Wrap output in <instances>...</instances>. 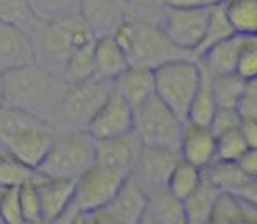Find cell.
Instances as JSON below:
<instances>
[{"instance_id":"obj_37","label":"cell","mask_w":257,"mask_h":224,"mask_svg":"<svg viewBox=\"0 0 257 224\" xmlns=\"http://www.w3.org/2000/svg\"><path fill=\"white\" fill-rule=\"evenodd\" d=\"M238 126H240V114L234 109H217L212 123H210V128L215 133V137L224 132L238 128Z\"/></svg>"},{"instance_id":"obj_26","label":"cell","mask_w":257,"mask_h":224,"mask_svg":"<svg viewBox=\"0 0 257 224\" xmlns=\"http://www.w3.org/2000/svg\"><path fill=\"white\" fill-rule=\"evenodd\" d=\"M203 182V172L184 160H179L166 180V187L180 201L187 200Z\"/></svg>"},{"instance_id":"obj_7","label":"cell","mask_w":257,"mask_h":224,"mask_svg":"<svg viewBox=\"0 0 257 224\" xmlns=\"http://www.w3.org/2000/svg\"><path fill=\"white\" fill-rule=\"evenodd\" d=\"M201 81V67L196 58H179L154 70L156 96L180 121H186L187 110Z\"/></svg>"},{"instance_id":"obj_47","label":"cell","mask_w":257,"mask_h":224,"mask_svg":"<svg viewBox=\"0 0 257 224\" xmlns=\"http://www.w3.org/2000/svg\"><path fill=\"white\" fill-rule=\"evenodd\" d=\"M4 105V75L0 74V107Z\"/></svg>"},{"instance_id":"obj_5","label":"cell","mask_w":257,"mask_h":224,"mask_svg":"<svg viewBox=\"0 0 257 224\" xmlns=\"http://www.w3.org/2000/svg\"><path fill=\"white\" fill-rule=\"evenodd\" d=\"M95 165V140L86 132H58L35 172L48 179L77 180Z\"/></svg>"},{"instance_id":"obj_25","label":"cell","mask_w":257,"mask_h":224,"mask_svg":"<svg viewBox=\"0 0 257 224\" xmlns=\"http://www.w3.org/2000/svg\"><path fill=\"white\" fill-rule=\"evenodd\" d=\"M149 203L147 212L163 224H184V203L168 191L166 186H159L147 191Z\"/></svg>"},{"instance_id":"obj_38","label":"cell","mask_w":257,"mask_h":224,"mask_svg":"<svg viewBox=\"0 0 257 224\" xmlns=\"http://www.w3.org/2000/svg\"><path fill=\"white\" fill-rule=\"evenodd\" d=\"M240 118L255 119L257 121V82H248L240 103H238Z\"/></svg>"},{"instance_id":"obj_11","label":"cell","mask_w":257,"mask_h":224,"mask_svg":"<svg viewBox=\"0 0 257 224\" xmlns=\"http://www.w3.org/2000/svg\"><path fill=\"white\" fill-rule=\"evenodd\" d=\"M133 118H135L133 109L114 89L110 96L105 100L103 105L100 107V110L95 114V118L91 119L86 133L93 140H105L126 135V133L133 132Z\"/></svg>"},{"instance_id":"obj_20","label":"cell","mask_w":257,"mask_h":224,"mask_svg":"<svg viewBox=\"0 0 257 224\" xmlns=\"http://www.w3.org/2000/svg\"><path fill=\"white\" fill-rule=\"evenodd\" d=\"M93 63H95V77L107 82H114L130 67L128 58L114 35H102L95 39Z\"/></svg>"},{"instance_id":"obj_44","label":"cell","mask_w":257,"mask_h":224,"mask_svg":"<svg viewBox=\"0 0 257 224\" xmlns=\"http://www.w3.org/2000/svg\"><path fill=\"white\" fill-rule=\"evenodd\" d=\"M137 224H163V222H159L158 219L153 217V215L149 214V212H146V214H144V217L140 219V221L137 222Z\"/></svg>"},{"instance_id":"obj_46","label":"cell","mask_w":257,"mask_h":224,"mask_svg":"<svg viewBox=\"0 0 257 224\" xmlns=\"http://www.w3.org/2000/svg\"><path fill=\"white\" fill-rule=\"evenodd\" d=\"M233 224H257V221H252V219H247V217H240V219H236Z\"/></svg>"},{"instance_id":"obj_35","label":"cell","mask_w":257,"mask_h":224,"mask_svg":"<svg viewBox=\"0 0 257 224\" xmlns=\"http://www.w3.org/2000/svg\"><path fill=\"white\" fill-rule=\"evenodd\" d=\"M35 179L23 184L21 187H18V193H20V207H21L23 221L39 224L44 221H42V208H41V200H39L37 186H35Z\"/></svg>"},{"instance_id":"obj_40","label":"cell","mask_w":257,"mask_h":224,"mask_svg":"<svg viewBox=\"0 0 257 224\" xmlns=\"http://www.w3.org/2000/svg\"><path fill=\"white\" fill-rule=\"evenodd\" d=\"M240 133L248 149H257V121L255 119L240 118Z\"/></svg>"},{"instance_id":"obj_17","label":"cell","mask_w":257,"mask_h":224,"mask_svg":"<svg viewBox=\"0 0 257 224\" xmlns=\"http://www.w3.org/2000/svg\"><path fill=\"white\" fill-rule=\"evenodd\" d=\"M35 61L30 35L16 27L0 23V74H7Z\"/></svg>"},{"instance_id":"obj_1","label":"cell","mask_w":257,"mask_h":224,"mask_svg":"<svg viewBox=\"0 0 257 224\" xmlns=\"http://www.w3.org/2000/svg\"><path fill=\"white\" fill-rule=\"evenodd\" d=\"M67 88L60 74L34 61L4 74V105L28 112L51 125Z\"/></svg>"},{"instance_id":"obj_9","label":"cell","mask_w":257,"mask_h":224,"mask_svg":"<svg viewBox=\"0 0 257 224\" xmlns=\"http://www.w3.org/2000/svg\"><path fill=\"white\" fill-rule=\"evenodd\" d=\"M128 175L130 173L121 170L95 163L75 180L74 207L81 214H91L107 208Z\"/></svg>"},{"instance_id":"obj_15","label":"cell","mask_w":257,"mask_h":224,"mask_svg":"<svg viewBox=\"0 0 257 224\" xmlns=\"http://www.w3.org/2000/svg\"><path fill=\"white\" fill-rule=\"evenodd\" d=\"M140 147L142 144L135 132L114 137V139L95 140V163L132 173Z\"/></svg>"},{"instance_id":"obj_16","label":"cell","mask_w":257,"mask_h":224,"mask_svg":"<svg viewBox=\"0 0 257 224\" xmlns=\"http://www.w3.org/2000/svg\"><path fill=\"white\" fill-rule=\"evenodd\" d=\"M147 189L130 173L115 193L114 200L108 203L107 210L122 224H137L147 212Z\"/></svg>"},{"instance_id":"obj_4","label":"cell","mask_w":257,"mask_h":224,"mask_svg":"<svg viewBox=\"0 0 257 224\" xmlns=\"http://www.w3.org/2000/svg\"><path fill=\"white\" fill-rule=\"evenodd\" d=\"M56 130L48 121L20 109L0 107V147L37 168L51 146Z\"/></svg>"},{"instance_id":"obj_36","label":"cell","mask_w":257,"mask_h":224,"mask_svg":"<svg viewBox=\"0 0 257 224\" xmlns=\"http://www.w3.org/2000/svg\"><path fill=\"white\" fill-rule=\"evenodd\" d=\"M0 219L6 224H23L18 187L0 191Z\"/></svg>"},{"instance_id":"obj_18","label":"cell","mask_w":257,"mask_h":224,"mask_svg":"<svg viewBox=\"0 0 257 224\" xmlns=\"http://www.w3.org/2000/svg\"><path fill=\"white\" fill-rule=\"evenodd\" d=\"M39 200L42 208V221L49 222L74 205V180L48 179L37 173L35 179Z\"/></svg>"},{"instance_id":"obj_24","label":"cell","mask_w":257,"mask_h":224,"mask_svg":"<svg viewBox=\"0 0 257 224\" xmlns=\"http://www.w3.org/2000/svg\"><path fill=\"white\" fill-rule=\"evenodd\" d=\"M198 63H200V61H198ZM217 109H219V105H217L215 95H213L212 77L201 68V81H200V86H198L196 93H194V98L189 105V110H187L186 121L194 123V125H201V126H210Z\"/></svg>"},{"instance_id":"obj_23","label":"cell","mask_w":257,"mask_h":224,"mask_svg":"<svg viewBox=\"0 0 257 224\" xmlns=\"http://www.w3.org/2000/svg\"><path fill=\"white\" fill-rule=\"evenodd\" d=\"M226 18L238 37H257V0H224Z\"/></svg>"},{"instance_id":"obj_29","label":"cell","mask_w":257,"mask_h":224,"mask_svg":"<svg viewBox=\"0 0 257 224\" xmlns=\"http://www.w3.org/2000/svg\"><path fill=\"white\" fill-rule=\"evenodd\" d=\"M247 84L240 75L236 74H226L212 77V88L215 95L217 105L219 109H238L241 96H243Z\"/></svg>"},{"instance_id":"obj_49","label":"cell","mask_w":257,"mask_h":224,"mask_svg":"<svg viewBox=\"0 0 257 224\" xmlns=\"http://www.w3.org/2000/svg\"><path fill=\"white\" fill-rule=\"evenodd\" d=\"M23 224H35V222H23ZM39 224H44V222H39Z\"/></svg>"},{"instance_id":"obj_43","label":"cell","mask_w":257,"mask_h":224,"mask_svg":"<svg viewBox=\"0 0 257 224\" xmlns=\"http://www.w3.org/2000/svg\"><path fill=\"white\" fill-rule=\"evenodd\" d=\"M206 224H233V221L229 219L222 217V215H217V214H212V217L206 221Z\"/></svg>"},{"instance_id":"obj_28","label":"cell","mask_w":257,"mask_h":224,"mask_svg":"<svg viewBox=\"0 0 257 224\" xmlns=\"http://www.w3.org/2000/svg\"><path fill=\"white\" fill-rule=\"evenodd\" d=\"M37 177V172L0 147V189L21 187Z\"/></svg>"},{"instance_id":"obj_32","label":"cell","mask_w":257,"mask_h":224,"mask_svg":"<svg viewBox=\"0 0 257 224\" xmlns=\"http://www.w3.org/2000/svg\"><path fill=\"white\" fill-rule=\"evenodd\" d=\"M95 44V42H93ZM93 44L75 51L63 68L61 77L67 84H79L95 77V63H93Z\"/></svg>"},{"instance_id":"obj_2","label":"cell","mask_w":257,"mask_h":224,"mask_svg":"<svg viewBox=\"0 0 257 224\" xmlns=\"http://www.w3.org/2000/svg\"><path fill=\"white\" fill-rule=\"evenodd\" d=\"M34 44L35 63L54 74H63V68L75 51L91 46L96 35L81 14L61 20L39 23L30 34Z\"/></svg>"},{"instance_id":"obj_52","label":"cell","mask_w":257,"mask_h":224,"mask_svg":"<svg viewBox=\"0 0 257 224\" xmlns=\"http://www.w3.org/2000/svg\"><path fill=\"white\" fill-rule=\"evenodd\" d=\"M0 191H2V189H0Z\"/></svg>"},{"instance_id":"obj_51","label":"cell","mask_w":257,"mask_h":224,"mask_svg":"<svg viewBox=\"0 0 257 224\" xmlns=\"http://www.w3.org/2000/svg\"><path fill=\"white\" fill-rule=\"evenodd\" d=\"M184 224H186V222H184Z\"/></svg>"},{"instance_id":"obj_3","label":"cell","mask_w":257,"mask_h":224,"mask_svg":"<svg viewBox=\"0 0 257 224\" xmlns=\"http://www.w3.org/2000/svg\"><path fill=\"white\" fill-rule=\"evenodd\" d=\"M112 35L124 51L130 67L156 70L168 61L191 56L175 48L158 21L149 18L128 16Z\"/></svg>"},{"instance_id":"obj_39","label":"cell","mask_w":257,"mask_h":224,"mask_svg":"<svg viewBox=\"0 0 257 224\" xmlns=\"http://www.w3.org/2000/svg\"><path fill=\"white\" fill-rule=\"evenodd\" d=\"M240 172L248 179H257V149H247L245 154L236 161Z\"/></svg>"},{"instance_id":"obj_42","label":"cell","mask_w":257,"mask_h":224,"mask_svg":"<svg viewBox=\"0 0 257 224\" xmlns=\"http://www.w3.org/2000/svg\"><path fill=\"white\" fill-rule=\"evenodd\" d=\"M77 214H81V212L72 205L70 208H67V210H65L61 215H58L56 219H53V221H49V222H44V224H72V221H74Z\"/></svg>"},{"instance_id":"obj_6","label":"cell","mask_w":257,"mask_h":224,"mask_svg":"<svg viewBox=\"0 0 257 224\" xmlns=\"http://www.w3.org/2000/svg\"><path fill=\"white\" fill-rule=\"evenodd\" d=\"M114 91V82L100 81L93 77L79 84H68L63 98L56 109L51 126L58 132H86L105 103V100Z\"/></svg>"},{"instance_id":"obj_41","label":"cell","mask_w":257,"mask_h":224,"mask_svg":"<svg viewBox=\"0 0 257 224\" xmlns=\"http://www.w3.org/2000/svg\"><path fill=\"white\" fill-rule=\"evenodd\" d=\"M84 219H86V224H122L121 221H117L107 208L91 212V214H84Z\"/></svg>"},{"instance_id":"obj_10","label":"cell","mask_w":257,"mask_h":224,"mask_svg":"<svg viewBox=\"0 0 257 224\" xmlns=\"http://www.w3.org/2000/svg\"><path fill=\"white\" fill-rule=\"evenodd\" d=\"M206 20V7H163L158 23L175 48L194 56L203 39Z\"/></svg>"},{"instance_id":"obj_45","label":"cell","mask_w":257,"mask_h":224,"mask_svg":"<svg viewBox=\"0 0 257 224\" xmlns=\"http://www.w3.org/2000/svg\"><path fill=\"white\" fill-rule=\"evenodd\" d=\"M201 4H203V7H206V9H210V7H215V6L224 4V0H201Z\"/></svg>"},{"instance_id":"obj_19","label":"cell","mask_w":257,"mask_h":224,"mask_svg":"<svg viewBox=\"0 0 257 224\" xmlns=\"http://www.w3.org/2000/svg\"><path fill=\"white\" fill-rule=\"evenodd\" d=\"M114 89L128 102L133 110L156 96L154 70L142 67H128L114 81Z\"/></svg>"},{"instance_id":"obj_30","label":"cell","mask_w":257,"mask_h":224,"mask_svg":"<svg viewBox=\"0 0 257 224\" xmlns=\"http://www.w3.org/2000/svg\"><path fill=\"white\" fill-rule=\"evenodd\" d=\"M0 23L16 27L30 35L39 21L35 20L28 0H0Z\"/></svg>"},{"instance_id":"obj_27","label":"cell","mask_w":257,"mask_h":224,"mask_svg":"<svg viewBox=\"0 0 257 224\" xmlns=\"http://www.w3.org/2000/svg\"><path fill=\"white\" fill-rule=\"evenodd\" d=\"M231 37H234V32H233V28H231L229 21H227L222 4L215 7H210L203 39H201V44H200V48L196 49L194 56L196 58L201 56L206 49H210L212 46L219 44V42H222V41H227V39H231Z\"/></svg>"},{"instance_id":"obj_8","label":"cell","mask_w":257,"mask_h":224,"mask_svg":"<svg viewBox=\"0 0 257 224\" xmlns=\"http://www.w3.org/2000/svg\"><path fill=\"white\" fill-rule=\"evenodd\" d=\"M133 112V132L142 146L179 151L184 121H180L158 96H153Z\"/></svg>"},{"instance_id":"obj_21","label":"cell","mask_w":257,"mask_h":224,"mask_svg":"<svg viewBox=\"0 0 257 224\" xmlns=\"http://www.w3.org/2000/svg\"><path fill=\"white\" fill-rule=\"evenodd\" d=\"M241 39L243 37L234 35V37L227 39V41H222V42H219V44L212 46L210 49H206L203 55L196 58V60L200 61L201 68H203L210 77L234 74Z\"/></svg>"},{"instance_id":"obj_13","label":"cell","mask_w":257,"mask_h":224,"mask_svg":"<svg viewBox=\"0 0 257 224\" xmlns=\"http://www.w3.org/2000/svg\"><path fill=\"white\" fill-rule=\"evenodd\" d=\"M215 149L217 137L210 126L184 121L179 144L180 160L187 161V163H191L193 167L200 168L203 172L210 165L215 163Z\"/></svg>"},{"instance_id":"obj_33","label":"cell","mask_w":257,"mask_h":224,"mask_svg":"<svg viewBox=\"0 0 257 224\" xmlns=\"http://www.w3.org/2000/svg\"><path fill=\"white\" fill-rule=\"evenodd\" d=\"M243 137L240 128L229 130L220 135H217V149H215V161L219 163H236L247 151Z\"/></svg>"},{"instance_id":"obj_48","label":"cell","mask_w":257,"mask_h":224,"mask_svg":"<svg viewBox=\"0 0 257 224\" xmlns=\"http://www.w3.org/2000/svg\"><path fill=\"white\" fill-rule=\"evenodd\" d=\"M72 224H86L84 214H77V215H75V219L72 221Z\"/></svg>"},{"instance_id":"obj_50","label":"cell","mask_w":257,"mask_h":224,"mask_svg":"<svg viewBox=\"0 0 257 224\" xmlns=\"http://www.w3.org/2000/svg\"><path fill=\"white\" fill-rule=\"evenodd\" d=\"M0 224H6V222H4V221H2V219H0Z\"/></svg>"},{"instance_id":"obj_14","label":"cell","mask_w":257,"mask_h":224,"mask_svg":"<svg viewBox=\"0 0 257 224\" xmlns=\"http://www.w3.org/2000/svg\"><path fill=\"white\" fill-rule=\"evenodd\" d=\"M133 0H81V16L96 37L112 35L130 16Z\"/></svg>"},{"instance_id":"obj_22","label":"cell","mask_w":257,"mask_h":224,"mask_svg":"<svg viewBox=\"0 0 257 224\" xmlns=\"http://www.w3.org/2000/svg\"><path fill=\"white\" fill-rule=\"evenodd\" d=\"M220 191L210 180L205 179L196 191L187 200H184V222L186 224H206L212 217L213 205Z\"/></svg>"},{"instance_id":"obj_34","label":"cell","mask_w":257,"mask_h":224,"mask_svg":"<svg viewBox=\"0 0 257 224\" xmlns=\"http://www.w3.org/2000/svg\"><path fill=\"white\" fill-rule=\"evenodd\" d=\"M234 74L245 82H257V37L241 39Z\"/></svg>"},{"instance_id":"obj_12","label":"cell","mask_w":257,"mask_h":224,"mask_svg":"<svg viewBox=\"0 0 257 224\" xmlns=\"http://www.w3.org/2000/svg\"><path fill=\"white\" fill-rule=\"evenodd\" d=\"M179 160V151L175 149L142 146L132 168V175L147 191L159 186H166V180Z\"/></svg>"},{"instance_id":"obj_31","label":"cell","mask_w":257,"mask_h":224,"mask_svg":"<svg viewBox=\"0 0 257 224\" xmlns=\"http://www.w3.org/2000/svg\"><path fill=\"white\" fill-rule=\"evenodd\" d=\"M39 23L81 14V0H28Z\"/></svg>"}]
</instances>
